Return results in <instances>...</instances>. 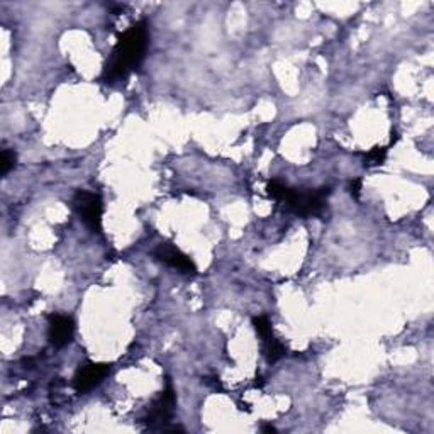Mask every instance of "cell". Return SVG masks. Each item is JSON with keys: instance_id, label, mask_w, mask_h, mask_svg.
<instances>
[{"instance_id": "ba28073f", "label": "cell", "mask_w": 434, "mask_h": 434, "mask_svg": "<svg viewBox=\"0 0 434 434\" xmlns=\"http://www.w3.org/2000/svg\"><path fill=\"white\" fill-rule=\"evenodd\" d=\"M263 356L268 363H277L285 356V346L273 336L263 339Z\"/></svg>"}, {"instance_id": "7c38bea8", "label": "cell", "mask_w": 434, "mask_h": 434, "mask_svg": "<svg viewBox=\"0 0 434 434\" xmlns=\"http://www.w3.org/2000/svg\"><path fill=\"white\" fill-rule=\"evenodd\" d=\"M14 165H16V153L10 150H3L2 159H0V173L7 175L14 168Z\"/></svg>"}, {"instance_id": "52a82bcc", "label": "cell", "mask_w": 434, "mask_h": 434, "mask_svg": "<svg viewBox=\"0 0 434 434\" xmlns=\"http://www.w3.org/2000/svg\"><path fill=\"white\" fill-rule=\"evenodd\" d=\"M73 335H75V324L73 319L63 314H53L50 316V324H48V339L55 348H65L66 344L72 343Z\"/></svg>"}, {"instance_id": "7a4b0ae2", "label": "cell", "mask_w": 434, "mask_h": 434, "mask_svg": "<svg viewBox=\"0 0 434 434\" xmlns=\"http://www.w3.org/2000/svg\"><path fill=\"white\" fill-rule=\"evenodd\" d=\"M329 195H331L329 187L313 188V190L307 192H299L292 188L284 204L299 217H317L324 214Z\"/></svg>"}, {"instance_id": "6da1fadb", "label": "cell", "mask_w": 434, "mask_h": 434, "mask_svg": "<svg viewBox=\"0 0 434 434\" xmlns=\"http://www.w3.org/2000/svg\"><path fill=\"white\" fill-rule=\"evenodd\" d=\"M148 43H150V34H148V24L144 21L136 22L131 28L126 29L119 36L116 46L103 66L102 80L107 85H116L128 80V77L139 68L146 57Z\"/></svg>"}, {"instance_id": "277c9868", "label": "cell", "mask_w": 434, "mask_h": 434, "mask_svg": "<svg viewBox=\"0 0 434 434\" xmlns=\"http://www.w3.org/2000/svg\"><path fill=\"white\" fill-rule=\"evenodd\" d=\"M175 404H177L175 392H173L172 387H166L165 391L153 400L150 411H148V415L144 417V422L148 424V428L166 431V428H168L166 424H168L170 419L173 417Z\"/></svg>"}, {"instance_id": "5b68a950", "label": "cell", "mask_w": 434, "mask_h": 434, "mask_svg": "<svg viewBox=\"0 0 434 434\" xmlns=\"http://www.w3.org/2000/svg\"><path fill=\"white\" fill-rule=\"evenodd\" d=\"M110 373V365L107 363H87L80 366L73 377V388L77 394H87L92 388L102 384V380Z\"/></svg>"}, {"instance_id": "30bf717a", "label": "cell", "mask_w": 434, "mask_h": 434, "mask_svg": "<svg viewBox=\"0 0 434 434\" xmlns=\"http://www.w3.org/2000/svg\"><path fill=\"white\" fill-rule=\"evenodd\" d=\"M387 153H388V148H373L372 151L365 155V165L366 166H378V165H384L385 159H387Z\"/></svg>"}, {"instance_id": "9c48e42d", "label": "cell", "mask_w": 434, "mask_h": 434, "mask_svg": "<svg viewBox=\"0 0 434 434\" xmlns=\"http://www.w3.org/2000/svg\"><path fill=\"white\" fill-rule=\"evenodd\" d=\"M290 190H292L290 187H287V185L282 184V181L278 180L268 181V185H266V192H268L270 197L278 200V202H285L288 194H290Z\"/></svg>"}, {"instance_id": "8992f818", "label": "cell", "mask_w": 434, "mask_h": 434, "mask_svg": "<svg viewBox=\"0 0 434 434\" xmlns=\"http://www.w3.org/2000/svg\"><path fill=\"white\" fill-rule=\"evenodd\" d=\"M153 255H155V258L159 259L161 263L172 266V268H175L181 273L197 272V266H195V263L192 262V258L187 257V255H185L184 251L178 250V248L172 246L170 243L159 244L157 250L153 251Z\"/></svg>"}, {"instance_id": "4fadbf2b", "label": "cell", "mask_w": 434, "mask_h": 434, "mask_svg": "<svg viewBox=\"0 0 434 434\" xmlns=\"http://www.w3.org/2000/svg\"><path fill=\"white\" fill-rule=\"evenodd\" d=\"M350 192H351V195H353V199H359V192H362V180H359V178L351 180Z\"/></svg>"}, {"instance_id": "8fae6325", "label": "cell", "mask_w": 434, "mask_h": 434, "mask_svg": "<svg viewBox=\"0 0 434 434\" xmlns=\"http://www.w3.org/2000/svg\"><path fill=\"white\" fill-rule=\"evenodd\" d=\"M253 326H255V329H257V333L259 335V337H262V339H266V337L273 336L272 322H270V319L266 316L253 317Z\"/></svg>"}, {"instance_id": "5bb4252c", "label": "cell", "mask_w": 434, "mask_h": 434, "mask_svg": "<svg viewBox=\"0 0 434 434\" xmlns=\"http://www.w3.org/2000/svg\"><path fill=\"white\" fill-rule=\"evenodd\" d=\"M262 431L263 433H277V429L273 428V426H262Z\"/></svg>"}, {"instance_id": "3957f363", "label": "cell", "mask_w": 434, "mask_h": 434, "mask_svg": "<svg viewBox=\"0 0 434 434\" xmlns=\"http://www.w3.org/2000/svg\"><path fill=\"white\" fill-rule=\"evenodd\" d=\"M73 207L90 231H102L103 202L100 195L94 194V192L79 190L73 195Z\"/></svg>"}]
</instances>
